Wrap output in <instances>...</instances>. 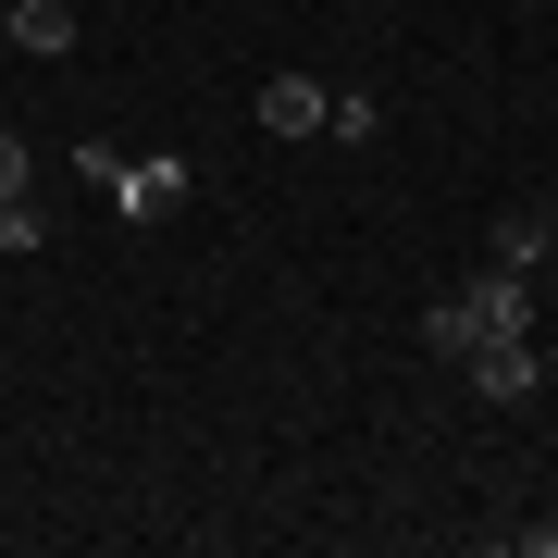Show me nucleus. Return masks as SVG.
Returning a JSON list of instances; mask_svg holds the SVG:
<instances>
[{
  "mask_svg": "<svg viewBox=\"0 0 558 558\" xmlns=\"http://www.w3.org/2000/svg\"><path fill=\"white\" fill-rule=\"evenodd\" d=\"M0 248H13V260L50 248V211H38V199H0Z\"/></svg>",
  "mask_w": 558,
  "mask_h": 558,
  "instance_id": "8",
  "label": "nucleus"
},
{
  "mask_svg": "<svg viewBox=\"0 0 558 558\" xmlns=\"http://www.w3.org/2000/svg\"><path fill=\"white\" fill-rule=\"evenodd\" d=\"M323 137H336V149H360V137H385V112L360 100V87H336V112H323Z\"/></svg>",
  "mask_w": 558,
  "mask_h": 558,
  "instance_id": "7",
  "label": "nucleus"
},
{
  "mask_svg": "<svg viewBox=\"0 0 558 558\" xmlns=\"http://www.w3.org/2000/svg\"><path fill=\"white\" fill-rule=\"evenodd\" d=\"M25 186H38V149H25L13 124H0V199H25Z\"/></svg>",
  "mask_w": 558,
  "mask_h": 558,
  "instance_id": "9",
  "label": "nucleus"
},
{
  "mask_svg": "<svg viewBox=\"0 0 558 558\" xmlns=\"http://www.w3.org/2000/svg\"><path fill=\"white\" fill-rule=\"evenodd\" d=\"M521 558H558V509H546V521H521Z\"/></svg>",
  "mask_w": 558,
  "mask_h": 558,
  "instance_id": "10",
  "label": "nucleus"
},
{
  "mask_svg": "<svg viewBox=\"0 0 558 558\" xmlns=\"http://www.w3.org/2000/svg\"><path fill=\"white\" fill-rule=\"evenodd\" d=\"M0 38L38 50V62H62V50H75V13H62V0H0Z\"/></svg>",
  "mask_w": 558,
  "mask_h": 558,
  "instance_id": "5",
  "label": "nucleus"
},
{
  "mask_svg": "<svg viewBox=\"0 0 558 558\" xmlns=\"http://www.w3.org/2000/svg\"><path fill=\"white\" fill-rule=\"evenodd\" d=\"M484 336H534V286H521V274H497V260H484L472 286H447V299L422 311V348H435L447 373H459V360H472Z\"/></svg>",
  "mask_w": 558,
  "mask_h": 558,
  "instance_id": "1",
  "label": "nucleus"
},
{
  "mask_svg": "<svg viewBox=\"0 0 558 558\" xmlns=\"http://www.w3.org/2000/svg\"><path fill=\"white\" fill-rule=\"evenodd\" d=\"M459 385H472V398H497V410H521V398L546 385V348H534V336H484L472 360H459Z\"/></svg>",
  "mask_w": 558,
  "mask_h": 558,
  "instance_id": "3",
  "label": "nucleus"
},
{
  "mask_svg": "<svg viewBox=\"0 0 558 558\" xmlns=\"http://www.w3.org/2000/svg\"><path fill=\"white\" fill-rule=\"evenodd\" d=\"M87 186H100V199H112L124 223H161V211L186 199V161H174V149H149V161H112L100 137H87Z\"/></svg>",
  "mask_w": 558,
  "mask_h": 558,
  "instance_id": "2",
  "label": "nucleus"
},
{
  "mask_svg": "<svg viewBox=\"0 0 558 558\" xmlns=\"http://www.w3.org/2000/svg\"><path fill=\"white\" fill-rule=\"evenodd\" d=\"M323 112H336V87H311V75L260 87V124H274V137H323Z\"/></svg>",
  "mask_w": 558,
  "mask_h": 558,
  "instance_id": "6",
  "label": "nucleus"
},
{
  "mask_svg": "<svg viewBox=\"0 0 558 558\" xmlns=\"http://www.w3.org/2000/svg\"><path fill=\"white\" fill-rule=\"evenodd\" d=\"M546 260H558V211H509V223H497V274L546 286Z\"/></svg>",
  "mask_w": 558,
  "mask_h": 558,
  "instance_id": "4",
  "label": "nucleus"
}]
</instances>
